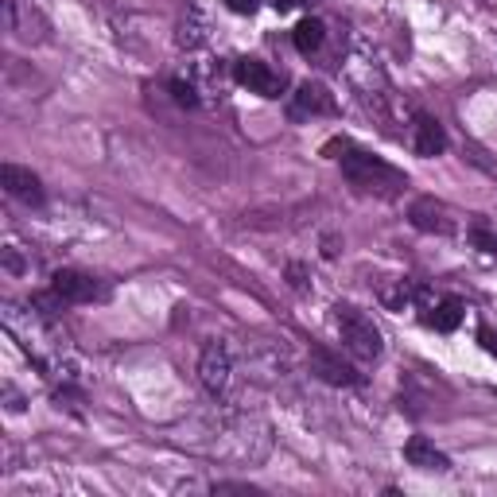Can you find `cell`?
I'll list each match as a JSON object with an SVG mask.
<instances>
[{
	"label": "cell",
	"mask_w": 497,
	"mask_h": 497,
	"mask_svg": "<svg viewBox=\"0 0 497 497\" xmlns=\"http://www.w3.org/2000/svg\"><path fill=\"white\" fill-rule=\"evenodd\" d=\"M342 175L354 183L358 191L381 194V199H397V194L408 187V175H404V172H397L392 164H385L381 155H370V152H358V148H346Z\"/></svg>",
	"instance_id": "6da1fadb"
},
{
	"label": "cell",
	"mask_w": 497,
	"mask_h": 497,
	"mask_svg": "<svg viewBox=\"0 0 497 497\" xmlns=\"http://www.w3.org/2000/svg\"><path fill=\"white\" fill-rule=\"evenodd\" d=\"M334 319H338V334H342V346L350 350V354L361 358V361L381 358V331H377L373 319L365 315V311L350 307V304H338V307H334Z\"/></svg>",
	"instance_id": "7a4b0ae2"
},
{
	"label": "cell",
	"mask_w": 497,
	"mask_h": 497,
	"mask_svg": "<svg viewBox=\"0 0 497 497\" xmlns=\"http://www.w3.org/2000/svg\"><path fill=\"white\" fill-rule=\"evenodd\" d=\"M51 292H55L62 304H94V299H106V287H101L94 277L74 268H59L51 277Z\"/></svg>",
	"instance_id": "3957f363"
},
{
	"label": "cell",
	"mask_w": 497,
	"mask_h": 497,
	"mask_svg": "<svg viewBox=\"0 0 497 497\" xmlns=\"http://www.w3.org/2000/svg\"><path fill=\"white\" fill-rule=\"evenodd\" d=\"M233 78H238L248 94H260V98H280L284 94V78L260 59H238L233 62Z\"/></svg>",
	"instance_id": "277c9868"
},
{
	"label": "cell",
	"mask_w": 497,
	"mask_h": 497,
	"mask_svg": "<svg viewBox=\"0 0 497 497\" xmlns=\"http://www.w3.org/2000/svg\"><path fill=\"white\" fill-rule=\"evenodd\" d=\"M0 187H5L12 199H20V202H28V206L43 202V183H39V175H32L28 167H20V164H5V167H0Z\"/></svg>",
	"instance_id": "5b68a950"
},
{
	"label": "cell",
	"mask_w": 497,
	"mask_h": 497,
	"mask_svg": "<svg viewBox=\"0 0 497 497\" xmlns=\"http://www.w3.org/2000/svg\"><path fill=\"white\" fill-rule=\"evenodd\" d=\"M311 370H315L326 385H358L361 373L350 361H342L338 354H331L326 346H311Z\"/></svg>",
	"instance_id": "8992f818"
},
{
	"label": "cell",
	"mask_w": 497,
	"mask_h": 497,
	"mask_svg": "<svg viewBox=\"0 0 497 497\" xmlns=\"http://www.w3.org/2000/svg\"><path fill=\"white\" fill-rule=\"evenodd\" d=\"M412 226L416 230H424V233H439V238H447V233H455V218L451 211L443 202L436 199H420V202H412Z\"/></svg>",
	"instance_id": "52a82bcc"
},
{
	"label": "cell",
	"mask_w": 497,
	"mask_h": 497,
	"mask_svg": "<svg viewBox=\"0 0 497 497\" xmlns=\"http://www.w3.org/2000/svg\"><path fill=\"white\" fill-rule=\"evenodd\" d=\"M199 373H202V385L211 392H221L230 385V350L221 342H206L202 350V361H199Z\"/></svg>",
	"instance_id": "ba28073f"
},
{
	"label": "cell",
	"mask_w": 497,
	"mask_h": 497,
	"mask_svg": "<svg viewBox=\"0 0 497 497\" xmlns=\"http://www.w3.org/2000/svg\"><path fill=\"white\" fill-rule=\"evenodd\" d=\"M404 459H408L416 470H436V474L451 470V459L431 439H424V436H412L408 443H404Z\"/></svg>",
	"instance_id": "9c48e42d"
},
{
	"label": "cell",
	"mask_w": 497,
	"mask_h": 497,
	"mask_svg": "<svg viewBox=\"0 0 497 497\" xmlns=\"http://www.w3.org/2000/svg\"><path fill=\"white\" fill-rule=\"evenodd\" d=\"M443 148H447V133H443V125L436 121V117H416V152L420 155H439Z\"/></svg>",
	"instance_id": "30bf717a"
},
{
	"label": "cell",
	"mask_w": 497,
	"mask_h": 497,
	"mask_svg": "<svg viewBox=\"0 0 497 497\" xmlns=\"http://www.w3.org/2000/svg\"><path fill=\"white\" fill-rule=\"evenodd\" d=\"M331 109H334V101H331V94H326L319 82H304V86H299L295 106H292L295 117H304V113H331Z\"/></svg>",
	"instance_id": "8fae6325"
},
{
	"label": "cell",
	"mask_w": 497,
	"mask_h": 497,
	"mask_svg": "<svg viewBox=\"0 0 497 497\" xmlns=\"http://www.w3.org/2000/svg\"><path fill=\"white\" fill-rule=\"evenodd\" d=\"M463 315H466V307H463V299H455V295H447L443 304H436V315H427V326H436V331H443V334H451L455 326L463 323Z\"/></svg>",
	"instance_id": "7c38bea8"
},
{
	"label": "cell",
	"mask_w": 497,
	"mask_h": 497,
	"mask_svg": "<svg viewBox=\"0 0 497 497\" xmlns=\"http://www.w3.org/2000/svg\"><path fill=\"white\" fill-rule=\"evenodd\" d=\"M323 39H326L323 20H299V23H295V32H292V43H295V51H304V55L319 51V47H323Z\"/></svg>",
	"instance_id": "4fadbf2b"
},
{
	"label": "cell",
	"mask_w": 497,
	"mask_h": 497,
	"mask_svg": "<svg viewBox=\"0 0 497 497\" xmlns=\"http://www.w3.org/2000/svg\"><path fill=\"white\" fill-rule=\"evenodd\" d=\"M466 238L474 241L478 248H486V253H497V233L486 226V221H474V226L466 230Z\"/></svg>",
	"instance_id": "5bb4252c"
},
{
	"label": "cell",
	"mask_w": 497,
	"mask_h": 497,
	"mask_svg": "<svg viewBox=\"0 0 497 497\" xmlns=\"http://www.w3.org/2000/svg\"><path fill=\"white\" fill-rule=\"evenodd\" d=\"M172 94H175V101H179V106H187V109H194V106H199V98H194V89H191L187 82H183V78H175V82H172Z\"/></svg>",
	"instance_id": "9a60e30c"
},
{
	"label": "cell",
	"mask_w": 497,
	"mask_h": 497,
	"mask_svg": "<svg viewBox=\"0 0 497 497\" xmlns=\"http://www.w3.org/2000/svg\"><path fill=\"white\" fill-rule=\"evenodd\" d=\"M226 5L233 12H241V16H253V12H257V0H226Z\"/></svg>",
	"instance_id": "2e32d148"
},
{
	"label": "cell",
	"mask_w": 497,
	"mask_h": 497,
	"mask_svg": "<svg viewBox=\"0 0 497 497\" xmlns=\"http://www.w3.org/2000/svg\"><path fill=\"white\" fill-rule=\"evenodd\" d=\"M478 338H482V346H486V350H490V354L497 358V334L490 331V326H482V331H478Z\"/></svg>",
	"instance_id": "e0dca14e"
}]
</instances>
